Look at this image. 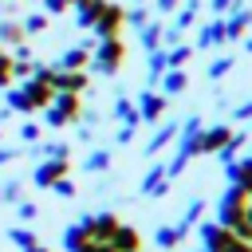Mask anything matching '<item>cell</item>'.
I'll list each match as a JSON object with an SVG mask.
<instances>
[{
	"label": "cell",
	"mask_w": 252,
	"mask_h": 252,
	"mask_svg": "<svg viewBox=\"0 0 252 252\" xmlns=\"http://www.w3.org/2000/svg\"><path fill=\"white\" fill-rule=\"evenodd\" d=\"M244 205H248V193H244L240 185H232V189L220 197V205H217L220 224H224V228H236V224H240V217H244Z\"/></svg>",
	"instance_id": "6da1fadb"
},
{
	"label": "cell",
	"mask_w": 252,
	"mask_h": 252,
	"mask_svg": "<svg viewBox=\"0 0 252 252\" xmlns=\"http://www.w3.org/2000/svg\"><path fill=\"white\" fill-rule=\"evenodd\" d=\"M228 138H232V130H228V126L205 130V134H201V154H220V150L228 146Z\"/></svg>",
	"instance_id": "7a4b0ae2"
},
{
	"label": "cell",
	"mask_w": 252,
	"mask_h": 252,
	"mask_svg": "<svg viewBox=\"0 0 252 252\" xmlns=\"http://www.w3.org/2000/svg\"><path fill=\"white\" fill-rule=\"evenodd\" d=\"M110 248H114V252H138V232L126 228V224H118V228L110 232Z\"/></svg>",
	"instance_id": "3957f363"
},
{
	"label": "cell",
	"mask_w": 252,
	"mask_h": 252,
	"mask_svg": "<svg viewBox=\"0 0 252 252\" xmlns=\"http://www.w3.org/2000/svg\"><path fill=\"white\" fill-rule=\"evenodd\" d=\"M63 173H67V161H63V158H55V161H47V165H39V169H35V181H39V185H55Z\"/></svg>",
	"instance_id": "277c9868"
},
{
	"label": "cell",
	"mask_w": 252,
	"mask_h": 252,
	"mask_svg": "<svg viewBox=\"0 0 252 252\" xmlns=\"http://www.w3.org/2000/svg\"><path fill=\"white\" fill-rule=\"evenodd\" d=\"M248 28H252V12H244V8L232 12V16L224 20V35H244Z\"/></svg>",
	"instance_id": "5b68a950"
},
{
	"label": "cell",
	"mask_w": 252,
	"mask_h": 252,
	"mask_svg": "<svg viewBox=\"0 0 252 252\" xmlns=\"http://www.w3.org/2000/svg\"><path fill=\"white\" fill-rule=\"evenodd\" d=\"M236 165H240V169H236V181H232V185H240V189L252 197V158H244V161H236Z\"/></svg>",
	"instance_id": "8992f818"
},
{
	"label": "cell",
	"mask_w": 252,
	"mask_h": 252,
	"mask_svg": "<svg viewBox=\"0 0 252 252\" xmlns=\"http://www.w3.org/2000/svg\"><path fill=\"white\" fill-rule=\"evenodd\" d=\"M220 39H228V35H224V24H220V20H213V24L201 32V47H209V43H220Z\"/></svg>",
	"instance_id": "52a82bcc"
},
{
	"label": "cell",
	"mask_w": 252,
	"mask_h": 252,
	"mask_svg": "<svg viewBox=\"0 0 252 252\" xmlns=\"http://www.w3.org/2000/svg\"><path fill=\"white\" fill-rule=\"evenodd\" d=\"M161 110H165V102H161L158 94H146V98H142V114H146V118H158Z\"/></svg>",
	"instance_id": "ba28073f"
},
{
	"label": "cell",
	"mask_w": 252,
	"mask_h": 252,
	"mask_svg": "<svg viewBox=\"0 0 252 252\" xmlns=\"http://www.w3.org/2000/svg\"><path fill=\"white\" fill-rule=\"evenodd\" d=\"M177 240H181V228H161V232H158V244H161V248H173Z\"/></svg>",
	"instance_id": "9c48e42d"
},
{
	"label": "cell",
	"mask_w": 252,
	"mask_h": 252,
	"mask_svg": "<svg viewBox=\"0 0 252 252\" xmlns=\"http://www.w3.org/2000/svg\"><path fill=\"white\" fill-rule=\"evenodd\" d=\"M12 240H16L20 248H32V244H35V236H32V232H24V228H12Z\"/></svg>",
	"instance_id": "30bf717a"
},
{
	"label": "cell",
	"mask_w": 252,
	"mask_h": 252,
	"mask_svg": "<svg viewBox=\"0 0 252 252\" xmlns=\"http://www.w3.org/2000/svg\"><path fill=\"white\" fill-rule=\"evenodd\" d=\"M228 67H232V59H228V55H224V59H217V63H213V67H209V75H213V79H220V75H224V71H228Z\"/></svg>",
	"instance_id": "8fae6325"
},
{
	"label": "cell",
	"mask_w": 252,
	"mask_h": 252,
	"mask_svg": "<svg viewBox=\"0 0 252 252\" xmlns=\"http://www.w3.org/2000/svg\"><path fill=\"white\" fill-rule=\"evenodd\" d=\"M181 87H185V75H181V71H173V75L165 79V91H181Z\"/></svg>",
	"instance_id": "7c38bea8"
},
{
	"label": "cell",
	"mask_w": 252,
	"mask_h": 252,
	"mask_svg": "<svg viewBox=\"0 0 252 252\" xmlns=\"http://www.w3.org/2000/svg\"><path fill=\"white\" fill-rule=\"evenodd\" d=\"M106 161H110V158H106V154H94V158H91V161H87V165H91V169H106Z\"/></svg>",
	"instance_id": "4fadbf2b"
},
{
	"label": "cell",
	"mask_w": 252,
	"mask_h": 252,
	"mask_svg": "<svg viewBox=\"0 0 252 252\" xmlns=\"http://www.w3.org/2000/svg\"><path fill=\"white\" fill-rule=\"evenodd\" d=\"M232 4H236V0H213V8H217V12H228Z\"/></svg>",
	"instance_id": "5bb4252c"
},
{
	"label": "cell",
	"mask_w": 252,
	"mask_h": 252,
	"mask_svg": "<svg viewBox=\"0 0 252 252\" xmlns=\"http://www.w3.org/2000/svg\"><path fill=\"white\" fill-rule=\"evenodd\" d=\"M236 118H252V102H244V106L236 110Z\"/></svg>",
	"instance_id": "9a60e30c"
},
{
	"label": "cell",
	"mask_w": 252,
	"mask_h": 252,
	"mask_svg": "<svg viewBox=\"0 0 252 252\" xmlns=\"http://www.w3.org/2000/svg\"><path fill=\"white\" fill-rule=\"evenodd\" d=\"M158 4H161V8H173V4H177V0H158Z\"/></svg>",
	"instance_id": "2e32d148"
},
{
	"label": "cell",
	"mask_w": 252,
	"mask_h": 252,
	"mask_svg": "<svg viewBox=\"0 0 252 252\" xmlns=\"http://www.w3.org/2000/svg\"><path fill=\"white\" fill-rule=\"evenodd\" d=\"M28 252H47V248H39V244H32V248H28Z\"/></svg>",
	"instance_id": "e0dca14e"
},
{
	"label": "cell",
	"mask_w": 252,
	"mask_h": 252,
	"mask_svg": "<svg viewBox=\"0 0 252 252\" xmlns=\"http://www.w3.org/2000/svg\"><path fill=\"white\" fill-rule=\"evenodd\" d=\"M248 51H252V35H248Z\"/></svg>",
	"instance_id": "ac0fdd59"
},
{
	"label": "cell",
	"mask_w": 252,
	"mask_h": 252,
	"mask_svg": "<svg viewBox=\"0 0 252 252\" xmlns=\"http://www.w3.org/2000/svg\"><path fill=\"white\" fill-rule=\"evenodd\" d=\"M201 252H209V248H201Z\"/></svg>",
	"instance_id": "d6986e66"
}]
</instances>
